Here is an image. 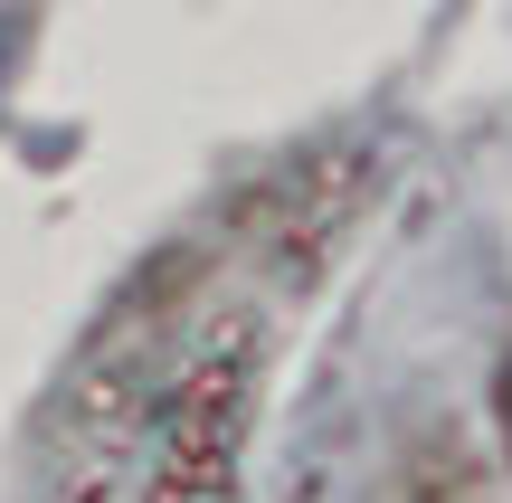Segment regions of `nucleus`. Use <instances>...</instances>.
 Returning <instances> with one entry per match:
<instances>
[{
  "label": "nucleus",
  "mask_w": 512,
  "mask_h": 503,
  "mask_svg": "<svg viewBox=\"0 0 512 503\" xmlns=\"http://www.w3.org/2000/svg\"><path fill=\"white\" fill-rule=\"evenodd\" d=\"M256 418V333L133 295L67 409L57 503H228Z\"/></svg>",
  "instance_id": "obj_1"
},
{
  "label": "nucleus",
  "mask_w": 512,
  "mask_h": 503,
  "mask_svg": "<svg viewBox=\"0 0 512 503\" xmlns=\"http://www.w3.org/2000/svg\"><path fill=\"white\" fill-rule=\"evenodd\" d=\"M503 437H512V361H503Z\"/></svg>",
  "instance_id": "obj_2"
}]
</instances>
